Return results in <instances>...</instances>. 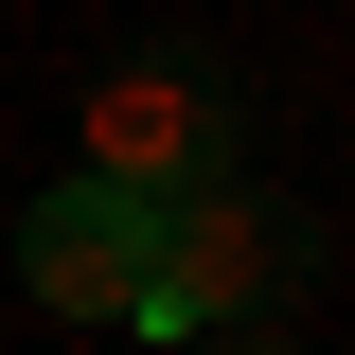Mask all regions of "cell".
<instances>
[{"instance_id": "1", "label": "cell", "mask_w": 355, "mask_h": 355, "mask_svg": "<svg viewBox=\"0 0 355 355\" xmlns=\"http://www.w3.org/2000/svg\"><path fill=\"white\" fill-rule=\"evenodd\" d=\"M302 284H320V214H302V196H249V178H214V196H178V214H160V249H142V302H125V320L196 355V338H249V320H284Z\"/></svg>"}, {"instance_id": "2", "label": "cell", "mask_w": 355, "mask_h": 355, "mask_svg": "<svg viewBox=\"0 0 355 355\" xmlns=\"http://www.w3.org/2000/svg\"><path fill=\"white\" fill-rule=\"evenodd\" d=\"M89 178L142 196V214L249 178V89H231V53H214V36H142L125 71L89 89Z\"/></svg>"}, {"instance_id": "3", "label": "cell", "mask_w": 355, "mask_h": 355, "mask_svg": "<svg viewBox=\"0 0 355 355\" xmlns=\"http://www.w3.org/2000/svg\"><path fill=\"white\" fill-rule=\"evenodd\" d=\"M142 249H160V214L107 196V178H53L36 214H18V284H36L53 320H125L142 302Z\"/></svg>"}, {"instance_id": "4", "label": "cell", "mask_w": 355, "mask_h": 355, "mask_svg": "<svg viewBox=\"0 0 355 355\" xmlns=\"http://www.w3.org/2000/svg\"><path fill=\"white\" fill-rule=\"evenodd\" d=\"M196 355H302V338H196Z\"/></svg>"}]
</instances>
